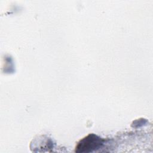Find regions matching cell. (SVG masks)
Returning a JSON list of instances; mask_svg holds the SVG:
<instances>
[{"mask_svg":"<svg viewBox=\"0 0 153 153\" xmlns=\"http://www.w3.org/2000/svg\"><path fill=\"white\" fill-rule=\"evenodd\" d=\"M103 143V140L94 134H90L81 139L76 146V152H89L99 148Z\"/></svg>","mask_w":153,"mask_h":153,"instance_id":"1","label":"cell"}]
</instances>
